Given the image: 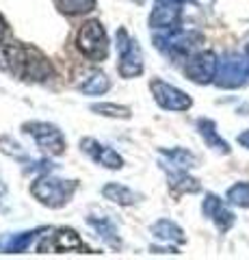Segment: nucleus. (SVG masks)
<instances>
[{"instance_id": "f257e3e1", "label": "nucleus", "mask_w": 249, "mask_h": 260, "mask_svg": "<svg viewBox=\"0 0 249 260\" xmlns=\"http://www.w3.org/2000/svg\"><path fill=\"white\" fill-rule=\"evenodd\" d=\"M78 182L76 180H65V178L57 176H42L30 184V193L33 198L48 208H63L76 193Z\"/></svg>"}, {"instance_id": "f03ea898", "label": "nucleus", "mask_w": 249, "mask_h": 260, "mask_svg": "<svg viewBox=\"0 0 249 260\" xmlns=\"http://www.w3.org/2000/svg\"><path fill=\"white\" fill-rule=\"evenodd\" d=\"M204 44V37L195 30H163L154 37V46L165 56L171 59H189L191 54L197 52V48Z\"/></svg>"}, {"instance_id": "7ed1b4c3", "label": "nucleus", "mask_w": 249, "mask_h": 260, "mask_svg": "<svg viewBox=\"0 0 249 260\" xmlns=\"http://www.w3.org/2000/svg\"><path fill=\"white\" fill-rule=\"evenodd\" d=\"M76 46L87 59L104 61L109 54V35L100 20H91L80 26L76 35Z\"/></svg>"}, {"instance_id": "20e7f679", "label": "nucleus", "mask_w": 249, "mask_h": 260, "mask_svg": "<svg viewBox=\"0 0 249 260\" xmlns=\"http://www.w3.org/2000/svg\"><path fill=\"white\" fill-rule=\"evenodd\" d=\"M115 46L119 54V76L122 78H134L143 72V52L139 48V42L128 35L126 28H117Z\"/></svg>"}, {"instance_id": "39448f33", "label": "nucleus", "mask_w": 249, "mask_h": 260, "mask_svg": "<svg viewBox=\"0 0 249 260\" xmlns=\"http://www.w3.org/2000/svg\"><path fill=\"white\" fill-rule=\"evenodd\" d=\"M249 80V59L238 52H230L219 61L215 85L219 89H238Z\"/></svg>"}, {"instance_id": "423d86ee", "label": "nucleus", "mask_w": 249, "mask_h": 260, "mask_svg": "<svg viewBox=\"0 0 249 260\" xmlns=\"http://www.w3.org/2000/svg\"><path fill=\"white\" fill-rule=\"evenodd\" d=\"M22 130L33 137L37 148H42V152L48 154V156H61L65 152V137H63V133L54 124H48V121H26Z\"/></svg>"}, {"instance_id": "0eeeda50", "label": "nucleus", "mask_w": 249, "mask_h": 260, "mask_svg": "<svg viewBox=\"0 0 249 260\" xmlns=\"http://www.w3.org/2000/svg\"><path fill=\"white\" fill-rule=\"evenodd\" d=\"M217 70H219V56L212 50H197L184 63V76L195 85H210L215 83Z\"/></svg>"}, {"instance_id": "6e6552de", "label": "nucleus", "mask_w": 249, "mask_h": 260, "mask_svg": "<svg viewBox=\"0 0 249 260\" xmlns=\"http://www.w3.org/2000/svg\"><path fill=\"white\" fill-rule=\"evenodd\" d=\"M150 91L160 109L165 111H189L193 107V100L182 91V89L173 87L160 78H154L150 83Z\"/></svg>"}, {"instance_id": "1a4fd4ad", "label": "nucleus", "mask_w": 249, "mask_h": 260, "mask_svg": "<svg viewBox=\"0 0 249 260\" xmlns=\"http://www.w3.org/2000/svg\"><path fill=\"white\" fill-rule=\"evenodd\" d=\"M182 0H154L150 13V28L154 30H173L182 20Z\"/></svg>"}, {"instance_id": "9d476101", "label": "nucleus", "mask_w": 249, "mask_h": 260, "mask_svg": "<svg viewBox=\"0 0 249 260\" xmlns=\"http://www.w3.org/2000/svg\"><path fill=\"white\" fill-rule=\"evenodd\" d=\"M80 150H83L87 156H91V160H95L98 165L106 167V169H122L124 167V158L122 154H117L113 148L100 143L93 137H83L80 139Z\"/></svg>"}, {"instance_id": "9b49d317", "label": "nucleus", "mask_w": 249, "mask_h": 260, "mask_svg": "<svg viewBox=\"0 0 249 260\" xmlns=\"http://www.w3.org/2000/svg\"><path fill=\"white\" fill-rule=\"evenodd\" d=\"M202 213L204 217H208L210 221L219 228V232H228L232 225H234V213L223 204L221 198H217L215 193H208L204 204H202Z\"/></svg>"}, {"instance_id": "f8f14e48", "label": "nucleus", "mask_w": 249, "mask_h": 260, "mask_svg": "<svg viewBox=\"0 0 249 260\" xmlns=\"http://www.w3.org/2000/svg\"><path fill=\"white\" fill-rule=\"evenodd\" d=\"M54 76V68L46 56L37 50V48H26V63H24V74L22 78L35 80V83H44V80Z\"/></svg>"}, {"instance_id": "ddd939ff", "label": "nucleus", "mask_w": 249, "mask_h": 260, "mask_svg": "<svg viewBox=\"0 0 249 260\" xmlns=\"http://www.w3.org/2000/svg\"><path fill=\"white\" fill-rule=\"evenodd\" d=\"M160 165L167 172H189L197 165L195 154L184 150V148H171V150H160Z\"/></svg>"}, {"instance_id": "4468645a", "label": "nucleus", "mask_w": 249, "mask_h": 260, "mask_svg": "<svg viewBox=\"0 0 249 260\" xmlns=\"http://www.w3.org/2000/svg\"><path fill=\"white\" fill-rule=\"evenodd\" d=\"M150 232H152V237L163 241V243H175V245H182V243L187 241L184 230L175 221H171V219H158L156 223H152Z\"/></svg>"}, {"instance_id": "2eb2a0df", "label": "nucleus", "mask_w": 249, "mask_h": 260, "mask_svg": "<svg viewBox=\"0 0 249 260\" xmlns=\"http://www.w3.org/2000/svg\"><path fill=\"white\" fill-rule=\"evenodd\" d=\"M197 130H199V135H202V139L206 141L208 148H212L219 154H230V145L226 139H221L219 133H217V126H215L212 119H206V117L197 119Z\"/></svg>"}, {"instance_id": "dca6fc26", "label": "nucleus", "mask_w": 249, "mask_h": 260, "mask_svg": "<svg viewBox=\"0 0 249 260\" xmlns=\"http://www.w3.org/2000/svg\"><path fill=\"white\" fill-rule=\"evenodd\" d=\"M102 198L113 202L117 206H132L136 202V195L132 189H128L126 184H119V182H106L102 186Z\"/></svg>"}, {"instance_id": "f3484780", "label": "nucleus", "mask_w": 249, "mask_h": 260, "mask_svg": "<svg viewBox=\"0 0 249 260\" xmlns=\"http://www.w3.org/2000/svg\"><path fill=\"white\" fill-rule=\"evenodd\" d=\"M87 223H89L93 230L98 232V237L104 243H109L113 249L122 247V241H119V237H117V228H115V223L111 221L109 217H89V219H87Z\"/></svg>"}, {"instance_id": "a211bd4d", "label": "nucleus", "mask_w": 249, "mask_h": 260, "mask_svg": "<svg viewBox=\"0 0 249 260\" xmlns=\"http://www.w3.org/2000/svg\"><path fill=\"white\" fill-rule=\"evenodd\" d=\"M52 247L57 251H83L87 249V245L83 243V239L76 234V230H72V228H61V230L54 232L52 237ZM89 251V249H87Z\"/></svg>"}, {"instance_id": "6ab92c4d", "label": "nucleus", "mask_w": 249, "mask_h": 260, "mask_svg": "<svg viewBox=\"0 0 249 260\" xmlns=\"http://www.w3.org/2000/svg\"><path fill=\"white\" fill-rule=\"evenodd\" d=\"M76 87H78V91L85 95H102L111 89V80L106 74H102V72H91V74L87 76L83 83H78Z\"/></svg>"}, {"instance_id": "aec40b11", "label": "nucleus", "mask_w": 249, "mask_h": 260, "mask_svg": "<svg viewBox=\"0 0 249 260\" xmlns=\"http://www.w3.org/2000/svg\"><path fill=\"white\" fill-rule=\"evenodd\" d=\"M169 186L175 195L182 193H197L202 186H199L197 178L189 176V172H169Z\"/></svg>"}, {"instance_id": "412c9836", "label": "nucleus", "mask_w": 249, "mask_h": 260, "mask_svg": "<svg viewBox=\"0 0 249 260\" xmlns=\"http://www.w3.org/2000/svg\"><path fill=\"white\" fill-rule=\"evenodd\" d=\"M91 111L98 113L102 117H113V119H130L132 109L126 104H115V102H95L91 104Z\"/></svg>"}, {"instance_id": "4be33fe9", "label": "nucleus", "mask_w": 249, "mask_h": 260, "mask_svg": "<svg viewBox=\"0 0 249 260\" xmlns=\"http://www.w3.org/2000/svg\"><path fill=\"white\" fill-rule=\"evenodd\" d=\"M39 232H44V228H37V230H28V232L15 234V237H11L9 241H7L5 251H9V254H22V251H26L30 247V243L37 239Z\"/></svg>"}, {"instance_id": "5701e85b", "label": "nucleus", "mask_w": 249, "mask_h": 260, "mask_svg": "<svg viewBox=\"0 0 249 260\" xmlns=\"http://www.w3.org/2000/svg\"><path fill=\"white\" fill-rule=\"evenodd\" d=\"M57 9L65 15H83L95 9V0H54Z\"/></svg>"}, {"instance_id": "b1692460", "label": "nucleus", "mask_w": 249, "mask_h": 260, "mask_svg": "<svg viewBox=\"0 0 249 260\" xmlns=\"http://www.w3.org/2000/svg\"><path fill=\"white\" fill-rule=\"evenodd\" d=\"M226 200L230 202L232 206H238V208H249V182H236L232 184L228 193H226Z\"/></svg>"}, {"instance_id": "393cba45", "label": "nucleus", "mask_w": 249, "mask_h": 260, "mask_svg": "<svg viewBox=\"0 0 249 260\" xmlns=\"http://www.w3.org/2000/svg\"><path fill=\"white\" fill-rule=\"evenodd\" d=\"M0 152L7 156H15V158H24V150L18 141H13L11 137H0Z\"/></svg>"}, {"instance_id": "a878e982", "label": "nucleus", "mask_w": 249, "mask_h": 260, "mask_svg": "<svg viewBox=\"0 0 249 260\" xmlns=\"http://www.w3.org/2000/svg\"><path fill=\"white\" fill-rule=\"evenodd\" d=\"M236 141L243 145V148H247L249 150V130H245V133H240L238 137H236Z\"/></svg>"}, {"instance_id": "bb28decb", "label": "nucleus", "mask_w": 249, "mask_h": 260, "mask_svg": "<svg viewBox=\"0 0 249 260\" xmlns=\"http://www.w3.org/2000/svg\"><path fill=\"white\" fill-rule=\"evenodd\" d=\"M5 35H7V22H5L3 15H0V42L5 39Z\"/></svg>"}, {"instance_id": "cd10ccee", "label": "nucleus", "mask_w": 249, "mask_h": 260, "mask_svg": "<svg viewBox=\"0 0 249 260\" xmlns=\"http://www.w3.org/2000/svg\"><path fill=\"white\" fill-rule=\"evenodd\" d=\"M247 59H249V48H247Z\"/></svg>"}, {"instance_id": "c85d7f7f", "label": "nucleus", "mask_w": 249, "mask_h": 260, "mask_svg": "<svg viewBox=\"0 0 249 260\" xmlns=\"http://www.w3.org/2000/svg\"><path fill=\"white\" fill-rule=\"evenodd\" d=\"M136 3H141V0H136Z\"/></svg>"}]
</instances>
